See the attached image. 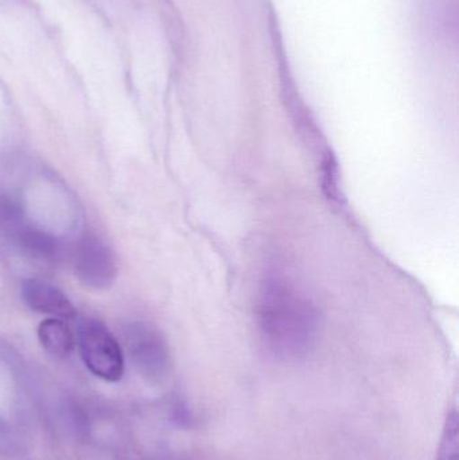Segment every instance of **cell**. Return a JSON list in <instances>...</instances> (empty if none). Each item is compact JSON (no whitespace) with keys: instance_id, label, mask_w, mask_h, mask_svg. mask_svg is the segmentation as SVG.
Segmentation results:
<instances>
[{"instance_id":"6da1fadb","label":"cell","mask_w":459,"mask_h":460,"mask_svg":"<svg viewBox=\"0 0 459 460\" xmlns=\"http://www.w3.org/2000/svg\"><path fill=\"white\" fill-rule=\"evenodd\" d=\"M259 327L269 350L283 358H299L314 345L320 329L315 305L291 284L271 279L259 299Z\"/></svg>"},{"instance_id":"7a4b0ae2","label":"cell","mask_w":459,"mask_h":460,"mask_svg":"<svg viewBox=\"0 0 459 460\" xmlns=\"http://www.w3.org/2000/svg\"><path fill=\"white\" fill-rule=\"evenodd\" d=\"M77 345L85 367L96 377L118 383L124 375V357L116 338L97 319H84L77 329Z\"/></svg>"},{"instance_id":"3957f363","label":"cell","mask_w":459,"mask_h":460,"mask_svg":"<svg viewBox=\"0 0 459 460\" xmlns=\"http://www.w3.org/2000/svg\"><path fill=\"white\" fill-rule=\"evenodd\" d=\"M78 280L93 289H107L115 283L118 265L110 246L96 234H85L75 251Z\"/></svg>"},{"instance_id":"277c9868","label":"cell","mask_w":459,"mask_h":460,"mask_svg":"<svg viewBox=\"0 0 459 460\" xmlns=\"http://www.w3.org/2000/svg\"><path fill=\"white\" fill-rule=\"evenodd\" d=\"M127 340L131 348L129 350L140 367L154 375L166 370L169 364L166 343L154 327L145 323L131 324Z\"/></svg>"},{"instance_id":"5b68a950","label":"cell","mask_w":459,"mask_h":460,"mask_svg":"<svg viewBox=\"0 0 459 460\" xmlns=\"http://www.w3.org/2000/svg\"><path fill=\"white\" fill-rule=\"evenodd\" d=\"M4 245L40 264H53L59 256L58 240L50 233L30 226L27 221L10 235Z\"/></svg>"},{"instance_id":"8992f818","label":"cell","mask_w":459,"mask_h":460,"mask_svg":"<svg viewBox=\"0 0 459 460\" xmlns=\"http://www.w3.org/2000/svg\"><path fill=\"white\" fill-rule=\"evenodd\" d=\"M22 299L37 313L66 319L75 315V307L64 292L38 279H29L22 284Z\"/></svg>"},{"instance_id":"52a82bcc","label":"cell","mask_w":459,"mask_h":460,"mask_svg":"<svg viewBox=\"0 0 459 460\" xmlns=\"http://www.w3.org/2000/svg\"><path fill=\"white\" fill-rule=\"evenodd\" d=\"M38 338L42 348L49 354L58 358L69 356L75 345L70 330L65 326L64 322L56 318L46 319L40 324Z\"/></svg>"},{"instance_id":"ba28073f","label":"cell","mask_w":459,"mask_h":460,"mask_svg":"<svg viewBox=\"0 0 459 460\" xmlns=\"http://www.w3.org/2000/svg\"><path fill=\"white\" fill-rule=\"evenodd\" d=\"M26 221L23 208L10 194L0 191V243H4Z\"/></svg>"},{"instance_id":"9c48e42d","label":"cell","mask_w":459,"mask_h":460,"mask_svg":"<svg viewBox=\"0 0 459 460\" xmlns=\"http://www.w3.org/2000/svg\"><path fill=\"white\" fill-rule=\"evenodd\" d=\"M437 460H458V415L455 410L447 418Z\"/></svg>"}]
</instances>
